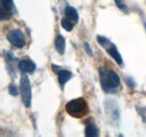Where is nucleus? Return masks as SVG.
Masks as SVG:
<instances>
[{
	"mask_svg": "<svg viewBox=\"0 0 146 137\" xmlns=\"http://www.w3.org/2000/svg\"><path fill=\"white\" fill-rule=\"evenodd\" d=\"M71 76H72V73L70 71H68V70L60 71L58 72V82H60V84L61 86H64L71 79Z\"/></svg>",
	"mask_w": 146,
	"mask_h": 137,
	"instance_id": "6e6552de",
	"label": "nucleus"
},
{
	"mask_svg": "<svg viewBox=\"0 0 146 137\" xmlns=\"http://www.w3.org/2000/svg\"><path fill=\"white\" fill-rule=\"evenodd\" d=\"M18 68L24 73H33L36 70V65H35V63L33 61H31L28 59H25V60H21L19 62Z\"/></svg>",
	"mask_w": 146,
	"mask_h": 137,
	"instance_id": "39448f33",
	"label": "nucleus"
},
{
	"mask_svg": "<svg viewBox=\"0 0 146 137\" xmlns=\"http://www.w3.org/2000/svg\"><path fill=\"white\" fill-rule=\"evenodd\" d=\"M66 112L75 118H81L88 112V104L84 99L79 98V99H73L66 103L65 106Z\"/></svg>",
	"mask_w": 146,
	"mask_h": 137,
	"instance_id": "f03ea898",
	"label": "nucleus"
},
{
	"mask_svg": "<svg viewBox=\"0 0 146 137\" xmlns=\"http://www.w3.org/2000/svg\"><path fill=\"white\" fill-rule=\"evenodd\" d=\"M97 39H98V43H99V44H100L102 47H106V49H107V47L110 45L109 41H108L107 38L102 37V36H98V37H97Z\"/></svg>",
	"mask_w": 146,
	"mask_h": 137,
	"instance_id": "ddd939ff",
	"label": "nucleus"
},
{
	"mask_svg": "<svg viewBox=\"0 0 146 137\" xmlns=\"http://www.w3.org/2000/svg\"><path fill=\"white\" fill-rule=\"evenodd\" d=\"M100 83L106 92H113L120 84V78L113 70L100 68Z\"/></svg>",
	"mask_w": 146,
	"mask_h": 137,
	"instance_id": "f257e3e1",
	"label": "nucleus"
},
{
	"mask_svg": "<svg viewBox=\"0 0 146 137\" xmlns=\"http://www.w3.org/2000/svg\"><path fill=\"white\" fill-rule=\"evenodd\" d=\"M145 28H146V24H145Z\"/></svg>",
	"mask_w": 146,
	"mask_h": 137,
	"instance_id": "f3484780",
	"label": "nucleus"
},
{
	"mask_svg": "<svg viewBox=\"0 0 146 137\" xmlns=\"http://www.w3.org/2000/svg\"><path fill=\"white\" fill-rule=\"evenodd\" d=\"M115 2H116V5H117V7L120 9V10H123V11H125V13H127V8H126V6H125V3L123 2V0H115Z\"/></svg>",
	"mask_w": 146,
	"mask_h": 137,
	"instance_id": "4468645a",
	"label": "nucleus"
},
{
	"mask_svg": "<svg viewBox=\"0 0 146 137\" xmlns=\"http://www.w3.org/2000/svg\"><path fill=\"white\" fill-rule=\"evenodd\" d=\"M8 91H9V93L11 96H17L18 94V89H17V86H15V84H10L9 88H8Z\"/></svg>",
	"mask_w": 146,
	"mask_h": 137,
	"instance_id": "2eb2a0df",
	"label": "nucleus"
},
{
	"mask_svg": "<svg viewBox=\"0 0 146 137\" xmlns=\"http://www.w3.org/2000/svg\"><path fill=\"white\" fill-rule=\"evenodd\" d=\"M65 16L69 18V19H71L72 21L74 23H76L78 20H79V15H78V11L75 10V8H73L71 6H68L66 8H65Z\"/></svg>",
	"mask_w": 146,
	"mask_h": 137,
	"instance_id": "9d476101",
	"label": "nucleus"
},
{
	"mask_svg": "<svg viewBox=\"0 0 146 137\" xmlns=\"http://www.w3.org/2000/svg\"><path fill=\"white\" fill-rule=\"evenodd\" d=\"M107 52L109 53V55L116 61V63L119 65V67H123V57H121V55H120V53L118 52L117 50V47L115 46V45H112V44H110L109 46L107 47Z\"/></svg>",
	"mask_w": 146,
	"mask_h": 137,
	"instance_id": "0eeeda50",
	"label": "nucleus"
},
{
	"mask_svg": "<svg viewBox=\"0 0 146 137\" xmlns=\"http://www.w3.org/2000/svg\"><path fill=\"white\" fill-rule=\"evenodd\" d=\"M55 49L60 54L64 53V51H65V39H64L63 36L58 35L56 37V39H55Z\"/></svg>",
	"mask_w": 146,
	"mask_h": 137,
	"instance_id": "1a4fd4ad",
	"label": "nucleus"
},
{
	"mask_svg": "<svg viewBox=\"0 0 146 137\" xmlns=\"http://www.w3.org/2000/svg\"><path fill=\"white\" fill-rule=\"evenodd\" d=\"M7 39L9 41V43L15 45L16 47H23L25 45L24 34L19 29H11V31H9L8 34H7Z\"/></svg>",
	"mask_w": 146,
	"mask_h": 137,
	"instance_id": "20e7f679",
	"label": "nucleus"
},
{
	"mask_svg": "<svg viewBox=\"0 0 146 137\" xmlns=\"http://www.w3.org/2000/svg\"><path fill=\"white\" fill-rule=\"evenodd\" d=\"M84 135L87 137H96L98 136V128L94 124L89 122L86 126V130H84Z\"/></svg>",
	"mask_w": 146,
	"mask_h": 137,
	"instance_id": "9b49d317",
	"label": "nucleus"
},
{
	"mask_svg": "<svg viewBox=\"0 0 146 137\" xmlns=\"http://www.w3.org/2000/svg\"><path fill=\"white\" fill-rule=\"evenodd\" d=\"M20 92H21V98L24 104L29 108L31 107V101H32V88H31V82L27 76V73H21L20 76Z\"/></svg>",
	"mask_w": 146,
	"mask_h": 137,
	"instance_id": "7ed1b4c3",
	"label": "nucleus"
},
{
	"mask_svg": "<svg viewBox=\"0 0 146 137\" xmlns=\"http://www.w3.org/2000/svg\"><path fill=\"white\" fill-rule=\"evenodd\" d=\"M61 25H62V27H63L65 31H68V32H71L73 29V25H72V23L69 20V18H63V19L61 20Z\"/></svg>",
	"mask_w": 146,
	"mask_h": 137,
	"instance_id": "f8f14e48",
	"label": "nucleus"
},
{
	"mask_svg": "<svg viewBox=\"0 0 146 137\" xmlns=\"http://www.w3.org/2000/svg\"><path fill=\"white\" fill-rule=\"evenodd\" d=\"M5 11L7 14H13L15 11V5L13 0H1V19L5 17Z\"/></svg>",
	"mask_w": 146,
	"mask_h": 137,
	"instance_id": "423d86ee",
	"label": "nucleus"
},
{
	"mask_svg": "<svg viewBox=\"0 0 146 137\" xmlns=\"http://www.w3.org/2000/svg\"><path fill=\"white\" fill-rule=\"evenodd\" d=\"M84 49H86V51L88 52V54H89V55H92V50L90 49V46H89V44H88V43H84Z\"/></svg>",
	"mask_w": 146,
	"mask_h": 137,
	"instance_id": "dca6fc26",
	"label": "nucleus"
}]
</instances>
